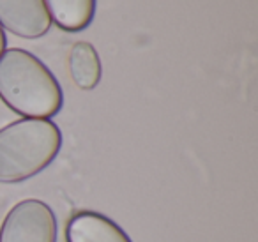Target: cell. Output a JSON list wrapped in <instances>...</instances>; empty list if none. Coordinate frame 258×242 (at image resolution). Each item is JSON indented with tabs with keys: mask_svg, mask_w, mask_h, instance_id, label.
Here are the masks:
<instances>
[{
	"mask_svg": "<svg viewBox=\"0 0 258 242\" xmlns=\"http://www.w3.org/2000/svg\"><path fill=\"white\" fill-rule=\"evenodd\" d=\"M0 99L23 118H51L60 111L64 94L43 60L23 48L0 55Z\"/></svg>",
	"mask_w": 258,
	"mask_h": 242,
	"instance_id": "cell-1",
	"label": "cell"
},
{
	"mask_svg": "<svg viewBox=\"0 0 258 242\" xmlns=\"http://www.w3.org/2000/svg\"><path fill=\"white\" fill-rule=\"evenodd\" d=\"M62 149L50 118H20L0 129V184H18L46 170Z\"/></svg>",
	"mask_w": 258,
	"mask_h": 242,
	"instance_id": "cell-2",
	"label": "cell"
},
{
	"mask_svg": "<svg viewBox=\"0 0 258 242\" xmlns=\"http://www.w3.org/2000/svg\"><path fill=\"white\" fill-rule=\"evenodd\" d=\"M57 216L46 202L25 198L11 207L0 224V242H57Z\"/></svg>",
	"mask_w": 258,
	"mask_h": 242,
	"instance_id": "cell-3",
	"label": "cell"
},
{
	"mask_svg": "<svg viewBox=\"0 0 258 242\" xmlns=\"http://www.w3.org/2000/svg\"><path fill=\"white\" fill-rule=\"evenodd\" d=\"M0 27L23 39H39L51 18L44 0H0Z\"/></svg>",
	"mask_w": 258,
	"mask_h": 242,
	"instance_id": "cell-4",
	"label": "cell"
},
{
	"mask_svg": "<svg viewBox=\"0 0 258 242\" xmlns=\"http://www.w3.org/2000/svg\"><path fill=\"white\" fill-rule=\"evenodd\" d=\"M66 242H133L115 221L104 214L83 210L69 219Z\"/></svg>",
	"mask_w": 258,
	"mask_h": 242,
	"instance_id": "cell-5",
	"label": "cell"
},
{
	"mask_svg": "<svg viewBox=\"0 0 258 242\" xmlns=\"http://www.w3.org/2000/svg\"><path fill=\"white\" fill-rule=\"evenodd\" d=\"M51 23L66 32H80L92 23L96 0H44Z\"/></svg>",
	"mask_w": 258,
	"mask_h": 242,
	"instance_id": "cell-6",
	"label": "cell"
},
{
	"mask_svg": "<svg viewBox=\"0 0 258 242\" xmlns=\"http://www.w3.org/2000/svg\"><path fill=\"white\" fill-rule=\"evenodd\" d=\"M69 73L75 85L82 90H92L101 82L103 66L96 48L87 41H78L69 51Z\"/></svg>",
	"mask_w": 258,
	"mask_h": 242,
	"instance_id": "cell-7",
	"label": "cell"
},
{
	"mask_svg": "<svg viewBox=\"0 0 258 242\" xmlns=\"http://www.w3.org/2000/svg\"><path fill=\"white\" fill-rule=\"evenodd\" d=\"M6 46H8V39H6V34H4V29L0 27V55L6 51Z\"/></svg>",
	"mask_w": 258,
	"mask_h": 242,
	"instance_id": "cell-8",
	"label": "cell"
}]
</instances>
